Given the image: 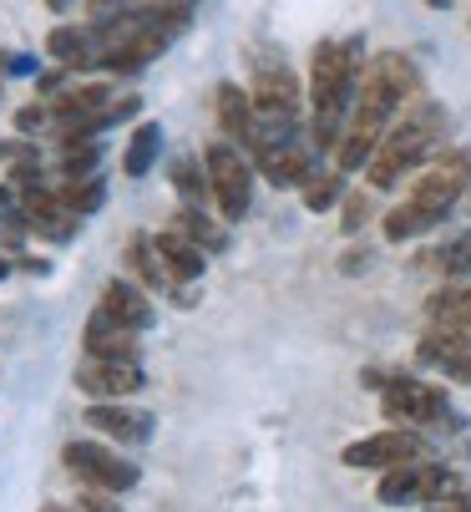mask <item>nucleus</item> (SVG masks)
I'll use <instances>...</instances> for the list:
<instances>
[{"instance_id":"obj_1","label":"nucleus","mask_w":471,"mask_h":512,"mask_svg":"<svg viewBox=\"0 0 471 512\" xmlns=\"http://www.w3.org/2000/svg\"><path fill=\"white\" fill-rule=\"evenodd\" d=\"M441 137H446V107L431 102V97H416V102L396 117V127L385 132V142L375 148V158H370V168H365L370 193H385V188H396L401 178H416L421 163L431 158V148H436Z\"/></svg>"},{"instance_id":"obj_2","label":"nucleus","mask_w":471,"mask_h":512,"mask_svg":"<svg viewBox=\"0 0 471 512\" xmlns=\"http://www.w3.org/2000/svg\"><path fill=\"white\" fill-rule=\"evenodd\" d=\"M249 66H254V82H249V97H254V112H259V137H294V122H299V107H304V87L289 71V61L269 46L249 51Z\"/></svg>"},{"instance_id":"obj_3","label":"nucleus","mask_w":471,"mask_h":512,"mask_svg":"<svg viewBox=\"0 0 471 512\" xmlns=\"http://www.w3.org/2000/svg\"><path fill=\"white\" fill-rule=\"evenodd\" d=\"M203 168H208L213 203H218V213H223V224H239V218L249 213V203H254V173H259V168L244 158L239 142H228V137L208 142Z\"/></svg>"},{"instance_id":"obj_4","label":"nucleus","mask_w":471,"mask_h":512,"mask_svg":"<svg viewBox=\"0 0 471 512\" xmlns=\"http://www.w3.org/2000/svg\"><path fill=\"white\" fill-rule=\"evenodd\" d=\"M380 411L385 421L396 426H411V431H426V426H456L451 416V396L431 381H416V376H390L385 391H380Z\"/></svg>"},{"instance_id":"obj_5","label":"nucleus","mask_w":471,"mask_h":512,"mask_svg":"<svg viewBox=\"0 0 471 512\" xmlns=\"http://www.w3.org/2000/svg\"><path fill=\"white\" fill-rule=\"evenodd\" d=\"M340 462L355 467V472H390V467H406V462H431V442H426V431L385 426V431H370L360 442H350L340 452Z\"/></svg>"},{"instance_id":"obj_6","label":"nucleus","mask_w":471,"mask_h":512,"mask_svg":"<svg viewBox=\"0 0 471 512\" xmlns=\"http://www.w3.org/2000/svg\"><path fill=\"white\" fill-rule=\"evenodd\" d=\"M466 183H471V153H466V148H456V153H441L431 168H421V173L411 178L406 203H416V208H426V213L446 218V213L456 208V198L466 193Z\"/></svg>"},{"instance_id":"obj_7","label":"nucleus","mask_w":471,"mask_h":512,"mask_svg":"<svg viewBox=\"0 0 471 512\" xmlns=\"http://www.w3.org/2000/svg\"><path fill=\"white\" fill-rule=\"evenodd\" d=\"M61 462L82 477V487H102V492H132L142 482L137 462H122V452L112 447H97V442H66L61 447Z\"/></svg>"},{"instance_id":"obj_8","label":"nucleus","mask_w":471,"mask_h":512,"mask_svg":"<svg viewBox=\"0 0 471 512\" xmlns=\"http://www.w3.org/2000/svg\"><path fill=\"white\" fill-rule=\"evenodd\" d=\"M254 168L274 188H304L309 173H314V148H309V142H299V137H259Z\"/></svg>"},{"instance_id":"obj_9","label":"nucleus","mask_w":471,"mask_h":512,"mask_svg":"<svg viewBox=\"0 0 471 512\" xmlns=\"http://www.w3.org/2000/svg\"><path fill=\"white\" fill-rule=\"evenodd\" d=\"M147 386L142 360H82L76 365V391L92 401H127Z\"/></svg>"},{"instance_id":"obj_10","label":"nucleus","mask_w":471,"mask_h":512,"mask_svg":"<svg viewBox=\"0 0 471 512\" xmlns=\"http://www.w3.org/2000/svg\"><path fill=\"white\" fill-rule=\"evenodd\" d=\"M416 360L441 371L446 381L456 386H471V335L466 330H441V325H426V335L416 340Z\"/></svg>"},{"instance_id":"obj_11","label":"nucleus","mask_w":471,"mask_h":512,"mask_svg":"<svg viewBox=\"0 0 471 512\" xmlns=\"http://www.w3.org/2000/svg\"><path fill=\"white\" fill-rule=\"evenodd\" d=\"M213 112H218V127L228 142H239V148H259V112H254V97L239 87V82H218L213 92Z\"/></svg>"},{"instance_id":"obj_12","label":"nucleus","mask_w":471,"mask_h":512,"mask_svg":"<svg viewBox=\"0 0 471 512\" xmlns=\"http://www.w3.org/2000/svg\"><path fill=\"white\" fill-rule=\"evenodd\" d=\"M82 421H87L92 431L112 436V442H122V447L152 442V411H137V406H122V401H92Z\"/></svg>"},{"instance_id":"obj_13","label":"nucleus","mask_w":471,"mask_h":512,"mask_svg":"<svg viewBox=\"0 0 471 512\" xmlns=\"http://www.w3.org/2000/svg\"><path fill=\"white\" fill-rule=\"evenodd\" d=\"M360 77L375 82L380 92H390L401 107H411V102L421 97V66H416L406 51H380V56H370Z\"/></svg>"},{"instance_id":"obj_14","label":"nucleus","mask_w":471,"mask_h":512,"mask_svg":"<svg viewBox=\"0 0 471 512\" xmlns=\"http://www.w3.org/2000/svg\"><path fill=\"white\" fill-rule=\"evenodd\" d=\"M97 310L112 315L117 325L137 330V335H147V330L157 325V310H152V300H147V289L132 284V279H112V284L102 289V305H97Z\"/></svg>"},{"instance_id":"obj_15","label":"nucleus","mask_w":471,"mask_h":512,"mask_svg":"<svg viewBox=\"0 0 471 512\" xmlns=\"http://www.w3.org/2000/svg\"><path fill=\"white\" fill-rule=\"evenodd\" d=\"M87 360H137L142 355V340H137V330H127V325H117L112 315H92L87 320Z\"/></svg>"},{"instance_id":"obj_16","label":"nucleus","mask_w":471,"mask_h":512,"mask_svg":"<svg viewBox=\"0 0 471 512\" xmlns=\"http://www.w3.org/2000/svg\"><path fill=\"white\" fill-rule=\"evenodd\" d=\"M152 244H157V259H163V269H168V279H173V284H193V279H203L208 254H203L188 234L163 229V234H152Z\"/></svg>"},{"instance_id":"obj_17","label":"nucleus","mask_w":471,"mask_h":512,"mask_svg":"<svg viewBox=\"0 0 471 512\" xmlns=\"http://www.w3.org/2000/svg\"><path fill=\"white\" fill-rule=\"evenodd\" d=\"M426 325L471 335V284H441L436 295L426 300Z\"/></svg>"},{"instance_id":"obj_18","label":"nucleus","mask_w":471,"mask_h":512,"mask_svg":"<svg viewBox=\"0 0 471 512\" xmlns=\"http://www.w3.org/2000/svg\"><path fill=\"white\" fill-rule=\"evenodd\" d=\"M46 56L66 71H82V66H97V46H92V31L82 26H56L46 36Z\"/></svg>"},{"instance_id":"obj_19","label":"nucleus","mask_w":471,"mask_h":512,"mask_svg":"<svg viewBox=\"0 0 471 512\" xmlns=\"http://www.w3.org/2000/svg\"><path fill=\"white\" fill-rule=\"evenodd\" d=\"M426 467H431V462H406V467H390V472H380L375 497H380L385 507L421 502V492H426Z\"/></svg>"},{"instance_id":"obj_20","label":"nucleus","mask_w":471,"mask_h":512,"mask_svg":"<svg viewBox=\"0 0 471 512\" xmlns=\"http://www.w3.org/2000/svg\"><path fill=\"white\" fill-rule=\"evenodd\" d=\"M421 264H431L446 284H471V229H461V234H451L441 249L421 254Z\"/></svg>"},{"instance_id":"obj_21","label":"nucleus","mask_w":471,"mask_h":512,"mask_svg":"<svg viewBox=\"0 0 471 512\" xmlns=\"http://www.w3.org/2000/svg\"><path fill=\"white\" fill-rule=\"evenodd\" d=\"M173 229H178V234H188L203 254H223V249H228V229L218 224V218H208L198 203H183V208L173 213Z\"/></svg>"},{"instance_id":"obj_22","label":"nucleus","mask_w":471,"mask_h":512,"mask_svg":"<svg viewBox=\"0 0 471 512\" xmlns=\"http://www.w3.org/2000/svg\"><path fill=\"white\" fill-rule=\"evenodd\" d=\"M436 224H441L436 213H426V208H416V203H396V208L380 218V234H385V244H411V239L431 234Z\"/></svg>"},{"instance_id":"obj_23","label":"nucleus","mask_w":471,"mask_h":512,"mask_svg":"<svg viewBox=\"0 0 471 512\" xmlns=\"http://www.w3.org/2000/svg\"><path fill=\"white\" fill-rule=\"evenodd\" d=\"M157 158H163V122H137L127 153H122V173L127 178H147Z\"/></svg>"},{"instance_id":"obj_24","label":"nucleus","mask_w":471,"mask_h":512,"mask_svg":"<svg viewBox=\"0 0 471 512\" xmlns=\"http://www.w3.org/2000/svg\"><path fill=\"white\" fill-rule=\"evenodd\" d=\"M107 107H112V87H102V82L71 87V92H61V97L51 102L56 127H61V122H76V117H97V112H107Z\"/></svg>"},{"instance_id":"obj_25","label":"nucleus","mask_w":471,"mask_h":512,"mask_svg":"<svg viewBox=\"0 0 471 512\" xmlns=\"http://www.w3.org/2000/svg\"><path fill=\"white\" fill-rule=\"evenodd\" d=\"M299 203H304L309 213H330V208H340V203H345V173H340V168H314L309 183L299 188Z\"/></svg>"},{"instance_id":"obj_26","label":"nucleus","mask_w":471,"mask_h":512,"mask_svg":"<svg viewBox=\"0 0 471 512\" xmlns=\"http://www.w3.org/2000/svg\"><path fill=\"white\" fill-rule=\"evenodd\" d=\"M56 203L66 208V213H76V218H92L102 203H107V183L92 173V178H66V183H56Z\"/></svg>"},{"instance_id":"obj_27","label":"nucleus","mask_w":471,"mask_h":512,"mask_svg":"<svg viewBox=\"0 0 471 512\" xmlns=\"http://www.w3.org/2000/svg\"><path fill=\"white\" fill-rule=\"evenodd\" d=\"M127 269H132L147 289H168V284H173L168 269H163V259H157L152 234H132V239H127Z\"/></svg>"},{"instance_id":"obj_28","label":"nucleus","mask_w":471,"mask_h":512,"mask_svg":"<svg viewBox=\"0 0 471 512\" xmlns=\"http://www.w3.org/2000/svg\"><path fill=\"white\" fill-rule=\"evenodd\" d=\"M173 188L183 193V203H198V208H203V198H213L208 168H198V158H178L173 163Z\"/></svg>"},{"instance_id":"obj_29","label":"nucleus","mask_w":471,"mask_h":512,"mask_svg":"<svg viewBox=\"0 0 471 512\" xmlns=\"http://www.w3.org/2000/svg\"><path fill=\"white\" fill-rule=\"evenodd\" d=\"M97 163H102V142H97V137H92V142H71V148L61 153V173H66V178H92Z\"/></svg>"},{"instance_id":"obj_30","label":"nucleus","mask_w":471,"mask_h":512,"mask_svg":"<svg viewBox=\"0 0 471 512\" xmlns=\"http://www.w3.org/2000/svg\"><path fill=\"white\" fill-rule=\"evenodd\" d=\"M370 218H375V198L370 193H345V203H340V234H360Z\"/></svg>"},{"instance_id":"obj_31","label":"nucleus","mask_w":471,"mask_h":512,"mask_svg":"<svg viewBox=\"0 0 471 512\" xmlns=\"http://www.w3.org/2000/svg\"><path fill=\"white\" fill-rule=\"evenodd\" d=\"M31 234V213L26 208H6L0 213V239H6V249H21Z\"/></svg>"},{"instance_id":"obj_32","label":"nucleus","mask_w":471,"mask_h":512,"mask_svg":"<svg viewBox=\"0 0 471 512\" xmlns=\"http://www.w3.org/2000/svg\"><path fill=\"white\" fill-rule=\"evenodd\" d=\"M56 122V112L46 107V102H31V107H21L16 112V132H26V137H36L41 127H51Z\"/></svg>"},{"instance_id":"obj_33","label":"nucleus","mask_w":471,"mask_h":512,"mask_svg":"<svg viewBox=\"0 0 471 512\" xmlns=\"http://www.w3.org/2000/svg\"><path fill=\"white\" fill-rule=\"evenodd\" d=\"M0 77H41V61L26 51H11V56H0Z\"/></svg>"},{"instance_id":"obj_34","label":"nucleus","mask_w":471,"mask_h":512,"mask_svg":"<svg viewBox=\"0 0 471 512\" xmlns=\"http://www.w3.org/2000/svg\"><path fill=\"white\" fill-rule=\"evenodd\" d=\"M41 178H46V173H41V163H36V158H21V163L11 168V188H21V193H31V188H46Z\"/></svg>"},{"instance_id":"obj_35","label":"nucleus","mask_w":471,"mask_h":512,"mask_svg":"<svg viewBox=\"0 0 471 512\" xmlns=\"http://www.w3.org/2000/svg\"><path fill=\"white\" fill-rule=\"evenodd\" d=\"M76 512H122V507L112 502V492H102V487H82V497H76Z\"/></svg>"},{"instance_id":"obj_36","label":"nucleus","mask_w":471,"mask_h":512,"mask_svg":"<svg viewBox=\"0 0 471 512\" xmlns=\"http://www.w3.org/2000/svg\"><path fill=\"white\" fill-rule=\"evenodd\" d=\"M61 87H66V71H41V77H36V92L41 97H56Z\"/></svg>"},{"instance_id":"obj_37","label":"nucleus","mask_w":471,"mask_h":512,"mask_svg":"<svg viewBox=\"0 0 471 512\" xmlns=\"http://www.w3.org/2000/svg\"><path fill=\"white\" fill-rule=\"evenodd\" d=\"M92 16H117V11H132V0H87Z\"/></svg>"},{"instance_id":"obj_38","label":"nucleus","mask_w":471,"mask_h":512,"mask_svg":"<svg viewBox=\"0 0 471 512\" xmlns=\"http://www.w3.org/2000/svg\"><path fill=\"white\" fill-rule=\"evenodd\" d=\"M370 259H375L370 249H350V254H345V274H360V269H365Z\"/></svg>"},{"instance_id":"obj_39","label":"nucleus","mask_w":471,"mask_h":512,"mask_svg":"<svg viewBox=\"0 0 471 512\" xmlns=\"http://www.w3.org/2000/svg\"><path fill=\"white\" fill-rule=\"evenodd\" d=\"M46 6H51V11L61 16V11H71V6H76V0H46Z\"/></svg>"},{"instance_id":"obj_40","label":"nucleus","mask_w":471,"mask_h":512,"mask_svg":"<svg viewBox=\"0 0 471 512\" xmlns=\"http://www.w3.org/2000/svg\"><path fill=\"white\" fill-rule=\"evenodd\" d=\"M11 208V183H0V213Z\"/></svg>"},{"instance_id":"obj_41","label":"nucleus","mask_w":471,"mask_h":512,"mask_svg":"<svg viewBox=\"0 0 471 512\" xmlns=\"http://www.w3.org/2000/svg\"><path fill=\"white\" fill-rule=\"evenodd\" d=\"M11 274V259H0V279H6Z\"/></svg>"},{"instance_id":"obj_42","label":"nucleus","mask_w":471,"mask_h":512,"mask_svg":"<svg viewBox=\"0 0 471 512\" xmlns=\"http://www.w3.org/2000/svg\"><path fill=\"white\" fill-rule=\"evenodd\" d=\"M41 512H76V507H41Z\"/></svg>"},{"instance_id":"obj_43","label":"nucleus","mask_w":471,"mask_h":512,"mask_svg":"<svg viewBox=\"0 0 471 512\" xmlns=\"http://www.w3.org/2000/svg\"><path fill=\"white\" fill-rule=\"evenodd\" d=\"M431 6H436V11H446V6H451V0H431Z\"/></svg>"}]
</instances>
